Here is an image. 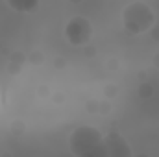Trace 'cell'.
Masks as SVG:
<instances>
[{"mask_svg": "<svg viewBox=\"0 0 159 157\" xmlns=\"http://www.w3.org/2000/svg\"><path fill=\"white\" fill-rule=\"evenodd\" d=\"M69 146L74 157H107L106 137L93 126H80L70 133Z\"/></svg>", "mask_w": 159, "mask_h": 157, "instance_id": "6da1fadb", "label": "cell"}, {"mask_svg": "<svg viewBox=\"0 0 159 157\" xmlns=\"http://www.w3.org/2000/svg\"><path fill=\"white\" fill-rule=\"evenodd\" d=\"M154 11L144 2H131L122 11V22L131 34L148 32L154 24Z\"/></svg>", "mask_w": 159, "mask_h": 157, "instance_id": "7a4b0ae2", "label": "cell"}, {"mask_svg": "<svg viewBox=\"0 0 159 157\" xmlns=\"http://www.w3.org/2000/svg\"><path fill=\"white\" fill-rule=\"evenodd\" d=\"M91 34H93V26L85 17H74L65 26V35L72 44H85L91 39Z\"/></svg>", "mask_w": 159, "mask_h": 157, "instance_id": "3957f363", "label": "cell"}, {"mask_svg": "<svg viewBox=\"0 0 159 157\" xmlns=\"http://www.w3.org/2000/svg\"><path fill=\"white\" fill-rule=\"evenodd\" d=\"M106 148H107V157H131V148L128 141L117 131L106 135Z\"/></svg>", "mask_w": 159, "mask_h": 157, "instance_id": "277c9868", "label": "cell"}]
</instances>
